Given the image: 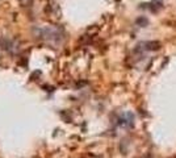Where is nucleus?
Returning a JSON list of instances; mask_svg holds the SVG:
<instances>
[{"instance_id":"nucleus-1","label":"nucleus","mask_w":176,"mask_h":158,"mask_svg":"<svg viewBox=\"0 0 176 158\" xmlns=\"http://www.w3.org/2000/svg\"><path fill=\"white\" fill-rule=\"evenodd\" d=\"M162 7H163V2L162 0H151V11L158 12Z\"/></svg>"},{"instance_id":"nucleus-2","label":"nucleus","mask_w":176,"mask_h":158,"mask_svg":"<svg viewBox=\"0 0 176 158\" xmlns=\"http://www.w3.org/2000/svg\"><path fill=\"white\" fill-rule=\"evenodd\" d=\"M137 23H138V24H142V25H147V24H149V20H147L146 17L141 16V17H139V19L137 20Z\"/></svg>"}]
</instances>
